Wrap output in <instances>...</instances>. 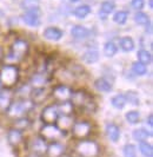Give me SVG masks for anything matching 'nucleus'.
I'll return each instance as SVG.
<instances>
[{"instance_id":"f257e3e1","label":"nucleus","mask_w":153,"mask_h":157,"mask_svg":"<svg viewBox=\"0 0 153 157\" xmlns=\"http://www.w3.org/2000/svg\"><path fill=\"white\" fill-rule=\"evenodd\" d=\"M28 51H30V44H28L27 40L21 39V38L15 39L11 45V48L8 51L7 56L5 57V60L7 62L6 64L15 65L17 63L21 62L27 56Z\"/></svg>"},{"instance_id":"f03ea898","label":"nucleus","mask_w":153,"mask_h":157,"mask_svg":"<svg viewBox=\"0 0 153 157\" xmlns=\"http://www.w3.org/2000/svg\"><path fill=\"white\" fill-rule=\"evenodd\" d=\"M99 143L92 138H85L76 141L74 145V152L78 157H99L100 156Z\"/></svg>"},{"instance_id":"7ed1b4c3","label":"nucleus","mask_w":153,"mask_h":157,"mask_svg":"<svg viewBox=\"0 0 153 157\" xmlns=\"http://www.w3.org/2000/svg\"><path fill=\"white\" fill-rule=\"evenodd\" d=\"M34 108H35V104L30 98H18V99H13L6 115L8 117L15 119L23 116H27V113L31 112Z\"/></svg>"},{"instance_id":"20e7f679","label":"nucleus","mask_w":153,"mask_h":157,"mask_svg":"<svg viewBox=\"0 0 153 157\" xmlns=\"http://www.w3.org/2000/svg\"><path fill=\"white\" fill-rule=\"evenodd\" d=\"M19 67L13 64H4L0 69V84L4 89H11L19 80Z\"/></svg>"},{"instance_id":"39448f33","label":"nucleus","mask_w":153,"mask_h":157,"mask_svg":"<svg viewBox=\"0 0 153 157\" xmlns=\"http://www.w3.org/2000/svg\"><path fill=\"white\" fill-rule=\"evenodd\" d=\"M71 103L73 104L74 108L81 109L84 111H94L95 110V103L93 101L92 96L85 90H76L73 91L72 97H71Z\"/></svg>"},{"instance_id":"423d86ee","label":"nucleus","mask_w":153,"mask_h":157,"mask_svg":"<svg viewBox=\"0 0 153 157\" xmlns=\"http://www.w3.org/2000/svg\"><path fill=\"white\" fill-rule=\"evenodd\" d=\"M92 129H93V126H92L91 122L80 119V121H74L69 132L76 141H80V140H85V138H90L92 134Z\"/></svg>"},{"instance_id":"0eeeda50","label":"nucleus","mask_w":153,"mask_h":157,"mask_svg":"<svg viewBox=\"0 0 153 157\" xmlns=\"http://www.w3.org/2000/svg\"><path fill=\"white\" fill-rule=\"evenodd\" d=\"M66 132L61 131L55 124H43L39 130V136L47 143L52 142H60Z\"/></svg>"},{"instance_id":"6e6552de","label":"nucleus","mask_w":153,"mask_h":157,"mask_svg":"<svg viewBox=\"0 0 153 157\" xmlns=\"http://www.w3.org/2000/svg\"><path fill=\"white\" fill-rule=\"evenodd\" d=\"M73 94V90L66 85V84H58L52 89V97L55 101V103L66 102V101H71V97Z\"/></svg>"},{"instance_id":"1a4fd4ad","label":"nucleus","mask_w":153,"mask_h":157,"mask_svg":"<svg viewBox=\"0 0 153 157\" xmlns=\"http://www.w3.org/2000/svg\"><path fill=\"white\" fill-rule=\"evenodd\" d=\"M58 117H59V112H58L55 103L46 105L40 113V119L43 124H55Z\"/></svg>"},{"instance_id":"9d476101","label":"nucleus","mask_w":153,"mask_h":157,"mask_svg":"<svg viewBox=\"0 0 153 157\" xmlns=\"http://www.w3.org/2000/svg\"><path fill=\"white\" fill-rule=\"evenodd\" d=\"M47 145H48L47 142L44 141L40 136H37V137L32 138V140L28 142L27 148H28V151H31V152H34V154H37V155H40V156L45 157Z\"/></svg>"},{"instance_id":"9b49d317","label":"nucleus","mask_w":153,"mask_h":157,"mask_svg":"<svg viewBox=\"0 0 153 157\" xmlns=\"http://www.w3.org/2000/svg\"><path fill=\"white\" fill-rule=\"evenodd\" d=\"M13 99H14V94L9 89H2L0 91V113L6 115Z\"/></svg>"},{"instance_id":"f8f14e48","label":"nucleus","mask_w":153,"mask_h":157,"mask_svg":"<svg viewBox=\"0 0 153 157\" xmlns=\"http://www.w3.org/2000/svg\"><path fill=\"white\" fill-rule=\"evenodd\" d=\"M6 138H7L8 144L13 148H18L20 144H23L24 142V132L15 129V128H9L6 134Z\"/></svg>"},{"instance_id":"ddd939ff","label":"nucleus","mask_w":153,"mask_h":157,"mask_svg":"<svg viewBox=\"0 0 153 157\" xmlns=\"http://www.w3.org/2000/svg\"><path fill=\"white\" fill-rule=\"evenodd\" d=\"M23 20L26 25H28L31 27H38L40 26V11L39 8L35 10H30V11H26L23 16Z\"/></svg>"},{"instance_id":"4468645a","label":"nucleus","mask_w":153,"mask_h":157,"mask_svg":"<svg viewBox=\"0 0 153 157\" xmlns=\"http://www.w3.org/2000/svg\"><path fill=\"white\" fill-rule=\"evenodd\" d=\"M66 154V147L61 142H52L48 143L45 157H61Z\"/></svg>"},{"instance_id":"2eb2a0df","label":"nucleus","mask_w":153,"mask_h":157,"mask_svg":"<svg viewBox=\"0 0 153 157\" xmlns=\"http://www.w3.org/2000/svg\"><path fill=\"white\" fill-rule=\"evenodd\" d=\"M50 82V79L47 78V73L45 72H37L32 76V78L30 79V86L33 89L35 87H45V85Z\"/></svg>"},{"instance_id":"dca6fc26","label":"nucleus","mask_w":153,"mask_h":157,"mask_svg":"<svg viewBox=\"0 0 153 157\" xmlns=\"http://www.w3.org/2000/svg\"><path fill=\"white\" fill-rule=\"evenodd\" d=\"M105 132H106L108 140L111 142H113V143H117L120 140L121 131H120V128L115 123H107L105 125Z\"/></svg>"},{"instance_id":"f3484780","label":"nucleus","mask_w":153,"mask_h":157,"mask_svg":"<svg viewBox=\"0 0 153 157\" xmlns=\"http://www.w3.org/2000/svg\"><path fill=\"white\" fill-rule=\"evenodd\" d=\"M43 36H44L45 39L50 40V41H58V40H60L64 37V32H62V30L58 29V27L50 26V27L44 30Z\"/></svg>"},{"instance_id":"a211bd4d","label":"nucleus","mask_w":153,"mask_h":157,"mask_svg":"<svg viewBox=\"0 0 153 157\" xmlns=\"http://www.w3.org/2000/svg\"><path fill=\"white\" fill-rule=\"evenodd\" d=\"M47 96H48V92H47L46 87H35V89L31 90L30 99L35 104V103L44 102Z\"/></svg>"},{"instance_id":"6ab92c4d","label":"nucleus","mask_w":153,"mask_h":157,"mask_svg":"<svg viewBox=\"0 0 153 157\" xmlns=\"http://www.w3.org/2000/svg\"><path fill=\"white\" fill-rule=\"evenodd\" d=\"M73 123H74V119L72 118V116H59L57 122H55V125L58 126L61 131L69 132L73 125Z\"/></svg>"},{"instance_id":"aec40b11","label":"nucleus","mask_w":153,"mask_h":157,"mask_svg":"<svg viewBox=\"0 0 153 157\" xmlns=\"http://www.w3.org/2000/svg\"><path fill=\"white\" fill-rule=\"evenodd\" d=\"M94 86L100 92H111L113 89V84L111 83V80H108L105 77H101V78L95 79Z\"/></svg>"},{"instance_id":"412c9836","label":"nucleus","mask_w":153,"mask_h":157,"mask_svg":"<svg viewBox=\"0 0 153 157\" xmlns=\"http://www.w3.org/2000/svg\"><path fill=\"white\" fill-rule=\"evenodd\" d=\"M71 36L74 39H85L90 36V30L81 25H76L71 30Z\"/></svg>"},{"instance_id":"4be33fe9","label":"nucleus","mask_w":153,"mask_h":157,"mask_svg":"<svg viewBox=\"0 0 153 157\" xmlns=\"http://www.w3.org/2000/svg\"><path fill=\"white\" fill-rule=\"evenodd\" d=\"M55 104H57V109H58V112H59V116H71L73 113L74 106L71 103V101L55 103Z\"/></svg>"},{"instance_id":"5701e85b","label":"nucleus","mask_w":153,"mask_h":157,"mask_svg":"<svg viewBox=\"0 0 153 157\" xmlns=\"http://www.w3.org/2000/svg\"><path fill=\"white\" fill-rule=\"evenodd\" d=\"M13 128L20 130V131H26L31 125H32V122L31 119L27 116H23V117H19V118H15L13 119Z\"/></svg>"},{"instance_id":"b1692460","label":"nucleus","mask_w":153,"mask_h":157,"mask_svg":"<svg viewBox=\"0 0 153 157\" xmlns=\"http://www.w3.org/2000/svg\"><path fill=\"white\" fill-rule=\"evenodd\" d=\"M99 60V51L95 48H90L83 55V62L86 64H94Z\"/></svg>"},{"instance_id":"393cba45","label":"nucleus","mask_w":153,"mask_h":157,"mask_svg":"<svg viewBox=\"0 0 153 157\" xmlns=\"http://www.w3.org/2000/svg\"><path fill=\"white\" fill-rule=\"evenodd\" d=\"M152 136V132L151 131H147L146 129H143V128H140V129H136V130H133V132H132V137H133V140L137 142H145L148 137H151Z\"/></svg>"},{"instance_id":"a878e982","label":"nucleus","mask_w":153,"mask_h":157,"mask_svg":"<svg viewBox=\"0 0 153 157\" xmlns=\"http://www.w3.org/2000/svg\"><path fill=\"white\" fill-rule=\"evenodd\" d=\"M111 104H112V106L115 108V109H118V110H121L125 108V105L127 104V101H126V97H125V94H118L113 96L112 97V99H111Z\"/></svg>"},{"instance_id":"bb28decb","label":"nucleus","mask_w":153,"mask_h":157,"mask_svg":"<svg viewBox=\"0 0 153 157\" xmlns=\"http://www.w3.org/2000/svg\"><path fill=\"white\" fill-rule=\"evenodd\" d=\"M119 46L124 52H131V51L134 50L136 44H134V40L131 37H124L119 40Z\"/></svg>"},{"instance_id":"cd10ccee","label":"nucleus","mask_w":153,"mask_h":157,"mask_svg":"<svg viewBox=\"0 0 153 157\" xmlns=\"http://www.w3.org/2000/svg\"><path fill=\"white\" fill-rule=\"evenodd\" d=\"M137 57H138V62H140V63L144 64V65H148V64H151V62H152V55L147 50H144V48H141V50L138 51Z\"/></svg>"},{"instance_id":"c85d7f7f","label":"nucleus","mask_w":153,"mask_h":157,"mask_svg":"<svg viewBox=\"0 0 153 157\" xmlns=\"http://www.w3.org/2000/svg\"><path fill=\"white\" fill-rule=\"evenodd\" d=\"M139 151L144 157H153V147L148 142H140L139 143Z\"/></svg>"},{"instance_id":"c756f323","label":"nucleus","mask_w":153,"mask_h":157,"mask_svg":"<svg viewBox=\"0 0 153 157\" xmlns=\"http://www.w3.org/2000/svg\"><path fill=\"white\" fill-rule=\"evenodd\" d=\"M91 13V7L88 5H80L74 10V16L79 19H84Z\"/></svg>"},{"instance_id":"7c9ffc66","label":"nucleus","mask_w":153,"mask_h":157,"mask_svg":"<svg viewBox=\"0 0 153 157\" xmlns=\"http://www.w3.org/2000/svg\"><path fill=\"white\" fill-rule=\"evenodd\" d=\"M118 52V46L115 45L113 41H107L106 44L104 45V55L106 57H113L117 55Z\"/></svg>"},{"instance_id":"2f4dec72","label":"nucleus","mask_w":153,"mask_h":157,"mask_svg":"<svg viewBox=\"0 0 153 157\" xmlns=\"http://www.w3.org/2000/svg\"><path fill=\"white\" fill-rule=\"evenodd\" d=\"M122 155L124 157H137V147L131 143L125 144L122 148Z\"/></svg>"},{"instance_id":"473e14b6","label":"nucleus","mask_w":153,"mask_h":157,"mask_svg":"<svg viewBox=\"0 0 153 157\" xmlns=\"http://www.w3.org/2000/svg\"><path fill=\"white\" fill-rule=\"evenodd\" d=\"M132 71L137 76H145L147 73V67H146V65L141 64L140 62H136L132 64Z\"/></svg>"},{"instance_id":"72a5a7b5","label":"nucleus","mask_w":153,"mask_h":157,"mask_svg":"<svg viewBox=\"0 0 153 157\" xmlns=\"http://www.w3.org/2000/svg\"><path fill=\"white\" fill-rule=\"evenodd\" d=\"M125 118L130 124H138L140 121V113L136 110L129 111L125 113Z\"/></svg>"},{"instance_id":"f704fd0d","label":"nucleus","mask_w":153,"mask_h":157,"mask_svg":"<svg viewBox=\"0 0 153 157\" xmlns=\"http://www.w3.org/2000/svg\"><path fill=\"white\" fill-rule=\"evenodd\" d=\"M134 21L138 24V25H143V26H145V25H148L150 24V18L148 16L144 13V12H137L136 14H134Z\"/></svg>"},{"instance_id":"c9c22d12","label":"nucleus","mask_w":153,"mask_h":157,"mask_svg":"<svg viewBox=\"0 0 153 157\" xmlns=\"http://www.w3.org/2000/svg\"><path fill=\"white\" fill-rule=\"evenodd\" d=\"M127 18H129L127 11H119L113 16V20H114V23L119 24V25H124L127 21Z\"/></svg>"},{"instance_id":"e433bc0d","label":"nucleus","mask_w":153,"mask_h":157,"mask_svg":"<svg viewBox=\"0 0 153 157\" xmlns=\"http://www.w3.org/2000/svg\"><path fill=\"white\" fill-rule=\"evenodd\" d=\"M39 5H40V0H21V7L27 11L39 8Z\"/></svg>"},{"instance_id":"4c0bfd02","label":"nucleus","mask_w":153,"mask_h":157,"mask_svg":"<svg viewBox=\"0 0 153 157\" xmlns=\"http://www.w3.org/2000/svg\"><path fill=\"white\" fill-rule=\"evenodd\" d=\"M113 10H114V4L113 2H111V1H104V2H101V6H100L101 14H105V16L110 14V13L113 12Z\"/></svg>"},{"instance_id":"58836bf2","label":"nucleus","mask_w":153,"mask_h":157,"mask_svg":"<svg viewBox=\"0 0 153 157\" xmlns=\"http://www.w3.org/2000/svg\"><path fill=\"white\" fill-rule=\"evenodd\" d=\"M125 97H126V101L131 103L132 105H139V103H140L139 96L134 91H127V94H125Z\"/></svg>"},{"instance_id":"ea45409f","label":"nucleus","mask_w":153,"mask_h":157,"mask_svg":"<svg viewBox=\"0 0 153 157\" xmlns=\"http://www.w3.org/2000/svg\"><path fill=\"white\" fill-rule=\"evenodd\" d=\"M131 5L134 10H141L144 7V0H132Z\"/></svg>"},{"instance_id":"a19ab883","label":"nucleus","mask_w":153,"mask_h":157,"mask_svg":"<svg viewBox=\"0 0 153 157\" xmlns=\"http://www.w3.org/2000/svg\"><path fill=\"white\" fill-rule=\"evenodd\" d=\"M146 121H147L146 123L148 124L150 129H152V126H153V115H152V113H150V115H148V118H147Z\"/></svg>"},{"instance_id":"79ce46f5","label":"nucleus","mask_w":153,"mask_h":157,"mask_svg":"<svg viewBox=\"0 0 153 157\" xmlns=\"http://www.w3.org/2000/svg\"><path fill=\"white\" fill-rule=\"evenodd\" d=\"M25 157H44V156H40V155H37V154H34V152H31L28 151L27 154H26V156Z\"/></svg>"},{"instance_id":"37998d69","label":"nucleus","mask_w":153,"mask_h":157,"mask_svg":"<svg viewBox=\"0 0 153 157\" xmlns=\"http://www.w3.org/2000/svg\"><path fill=\"white\" fill-rule=\"evenodd\" d=\"M2 58H4V53H2V48H1V46H0V63H1Z\"/></svg>"},{"instance_id":"c03bdc74","label":"nucleus","mask_w":153,"mask_h":157,"mask_svg":"<svg viewBox=\"0 0 153 157\" xmlns=\"http://www.w3.org/2000/svg\"><path fill=\"white\" fill-rule=\"evenodd\" d=\"M148 6H150V8L152 10L153 8V0H148Z\"/></svg>"},{"instance_id":"a18cd8bd","label":"nucleus","mask_w":153,"mask_h":157,"mask_svg":"<svg viewBox=\"0 0 153 157\" xmlns=\"http://www.w3.org/2000/svg\"><path fill=\"white\" fill-rule=\"evenodd\" d=\"M61 157H72V156H69V155H67V154H65V155H62Z\"/></svg>"},{"instance_id":"49530a36","label":"nucleus","mask_w":153,"mask_h":157,"mask_svg":"<svg viewBox=\"0 0 153 157\" xmlns=\"http://www.w3.org/2000/svg\"><path fill=\"white\" fill-rule=\"evenodd\" d=\"M69 1H71V2H78L79 0H69Z\"/></svg>"},{"instance_id":"de8ad7c7","label":"nucleus","mask_w":153,"mask_h":157,"mask_svg":"<svg viewBox=\"0 0 153 157\" xmlns=\"http://www.w3.org/2000/svg\"><path fill=\"white\" fill-rule=\"evenodd\" d=\"M2 89H4V87L1 86V84H0V91H1V90H2Z\"/></svg>"}]
</instances>
